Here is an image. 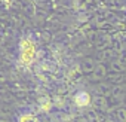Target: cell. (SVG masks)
<instances>
[{"label": "cell", "instance_id": "6da1fadb", "mask_svg": "<svg viewBox=\"0 0 126 122\" xmlns=\"http://www.w3.org/2000/svg\"><path fill=\"white\" fill-rule=\"evenodd\" d=\"M36 58V45L30 37H25L19 43V61L24 66H30Z\"/></svg>", "mask_w": 126, "mask_h": 122}, {"label": "cell", "instance_id": "7a4b0ae2", "mask_svg": "<svg viewBox=\"0 0 126 122\" xmlns=\"http://www.w3.org/2000/svg\"><path fill=\"white\" fill-rule=\"evenodd\" d=\"M73 100H74V104H76L77 107H86V106H89V103H91V95H89L85 89H80V91H77V92L74 94Z\"/></svg>", "mask_w": 126, "mask_h": 122}, {"label": "cell", "instance_id": "3957f363", "mask_svg": "<svg viewBox=\"0 0 126 122\" xmlns=\"http://www.w3.org/2000/svg\"><path fill=\"white\" fill-rule=\"evenodd\" d=\"M18 122H40L39 118L33 113V112H28V110H24L19 113L18 116Z\"/></svg>", "mask_w": 126, "mask_h": 122}, {"label": "cell", "instance_id": "277c9868", "mask_svg": "<svg viewBox=\"0 0 126 122\" xmlns=\"http://www.w3.org/2000/svg\"><path fill=\"white\" fill-rule=\"evenodd\" d=\"M39 104H40V110H45V112H49L50 110V107H52V101L49 100V98H46V97H43L40 101H39Z\"/></svg>", "mask_w": 126, "mask_h": 122}]
</instances>
